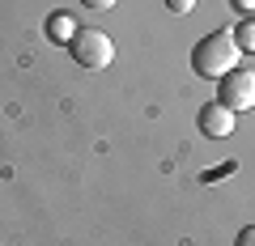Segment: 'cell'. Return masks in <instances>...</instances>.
Here are the masks:
<instances>
[{"instance_id":"1","label":"cell","mask_w":255,"mask_h":246,"mask_svg":"<svg viewBox=\"0 0 255 246\" xmlns=\"http://www.w3.org/2000/svg\"><path fill=\"white\" fill-rule=\"evenodd\" d=\"M238 60H243V47L234 43L230 30H213L191 47V68L196 77H209V81H221L230 68H238Z\"/></svg>"},{"instance_id":"2","label":"cell","mask_w":255,"mask_h":246,"mask_svg":"<svg viewBox=\"0 0 255 246\" xmlns=\"http://www.w3.org/2000/svg\"><path fill=\"white\" fill-rule=\"evenodd\" d=\"M68 55H73L81 68H90V73H102V68L115 60V43H111L107 30L98 26H81L73 34V43H68Z\"/></svg>"},{"instance_id":"3","label":"cell","mask_w":255,"mask_h":246,"mask_svg":"<svg viewBox=\"0 0 255 246\" xmlns=\"http://www.w3.org/2000/svg\"><path fill=\"white\" fill-rule=\"evenodd\" d=\"M217 102H226L230 110H251L255 106V68H230L226 77L217 81Z\"/></svg>"},{"instance_id":"4","label":"cell","mask_w":255,"mask_h":246,"mask_svg":"<svg viewBox=\"0 0 255 246\" xmlns=\"http://www.w3.org/2000/svg\"><path fill=\"white\" fill-rule=\"evenodd\" d=\"M196 123H200V132H204V136H213V140H226L230 132L238 128L234 110H230L226 102H204V106L196 110Z\"/></svg>"},{"instance_id":"5","label":"cell","mask_w":255,"mask_h":246,"mask_svg":"<svg viewBox=\"0 0 255 246\" xmlns=\"http://www.w3.org/2000/svg\"><path fill=\"white\" fill-rule=\"evenodd\" d=\"M77 21H73V13H51V17H47V38H51V43H73V34H77Z\"/></svg>"},{"instance_id":"6","label":"cell","mask_w":255,"mask_h":246,"mask_svg":"<svg viewBox=\"0 0 255 246\" xmlns=\"http://www.w3.org/2000/svg\"><path fill=\"white\" fill-rule=\"evenodd\" d=\"M230 34H234V43L243 47V51H255V17H243Z\"/></svg>"},{"instance_id":"7","label":"cell","mask_w":255,"mask_h":246,"mask_svg":"<svg viewBox=\"0 0 255 246\" xmlns=\"http://www.w3.org/2000/svg\"><path fill=\"white\" fill-rule=\"evenodd\" d=\"M166 9H170L174 17H183V13H191V9H196V0H166Z\"/></svg>"},{"instance_id":"8","label":"cell","mask_w":255,"mask_h":246,"mask_svg":"<svg viewBox=\"0 0 255 246\" xmlns=\"http://www.w3.org/2000/svg\"><path fill=\"white\" fill-rule=\"evenodd\" d=\"M85 9H94V13H107V9H115L119 0H81Z\"/></svg>"},{"instance_id":"9","label":"cell","mask_w":255,"mask_h":246,"mask_svg":"<svg viewBox=\"0 0 255 246\" xmlns=\"http://www.w3.org/2000/svg\"><path fill=\"white\" fill-rule=\"evenodd\" d=\"M234 246H255V225H247V229H238V238H234Z\"/></svg>"},{"instance_id":"10","label":"cell","mask_w":255,"mask_h":246,"mask_svg":"<svg viewBox=\"0 0 255 246\" xmlns=\"http://www.w3.org/2000/svg\"><path fill=\"white\" fill-rule=\"evenodd\" d=\"M234 4H238V9L247 13V17H251V13H255V0H234Z\"/></svg>"}]
</instances>
